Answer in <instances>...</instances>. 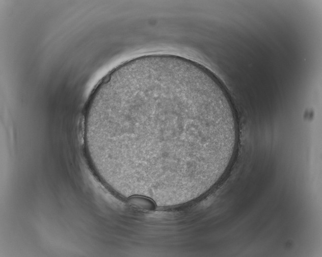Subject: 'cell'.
<instances>
[{
    "mask_svg": "<svg viewBox=\"0 0 322 257\" xmlns=\"http://www.w3.org/2000/svg\"><path fill=\"white\" fill-rule=\"evenodd\" d=\"M93 132L128 177L186 182L237 132L231 101L200 76L156 70L130 76L97 103Z\"/></svg>",
    "mask_w": 322,
    "mask_h": 257,
    "instance_id": "1",
    "label": "cell"
},
{
    "mask_svg": "<svg viewBox=\"0 0 322 257\" xmlns=\"http://www.w3.org/2000/svg\"><path fill=\"white\" fill-rule=\"evenodd\" d=\"M129 202L135 207L143 210H152L154 209L155 206L151 199L140 196L131 198Z\"/></svg>",
    "mask_w": 322,
    "mask_h": 257,
    "instance_id": "2",
    "label": "cell"
}]
</instances>
